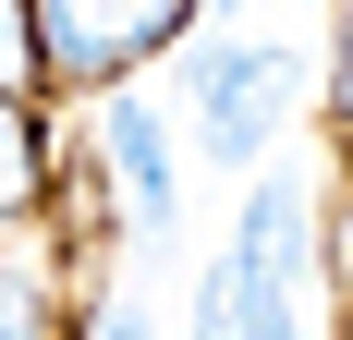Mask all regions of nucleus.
I'll return each instance as SVG.
<instances>
[{
    "label": "nucleus",
    "mask_w": 353,
    "mask_h": 340,
    "mask_svg": "<svg viewBox=\"0 0 353 340\" xmlns=\"http://www.w3.org/2000/svg\"><path fill=\"white\" fill-rule=\"evenodd\" d=\"M208 0H25V61L37 85H122L134 61L183 49Z\"/></svg>",
    "instance_id": "f257e3e1"
},
{
    "label": "nucleus",
    "mask_w": 353,
    "mask_h": 340,
    "mask_svg": "<svg viewBox=\"0 0 353 340\" xmlns=\"http://www.w3.org/2000/svg\"><path fill=\"white\" fill-rule=\"evenodd\" d=\"M292 85H305V61L268 49V36H195V61H183L195 146H208L219 170H256L268 134H281V98H292Z\"/></svg>",
    "instance_id": "f03ea898"
},
{
    "label": "nucleus",
    "mask_w": 353,
    "mask_h": 340,
    "mask_svg": "<svg viewBox=\"0 0 353 340\" xmlns=\"http://www.w3.org/2000/svg\"><path fill=\"white\" fill-rule=\"evenodd\" d=\"M110 170H122V195H134V231L159 243V231H171V206H183V170H171V122H159L146 98L110 109Z\"/></svg>",
    "instance_id": "7ed1b4c3"
},
{
    "label": "nucleus",
    "mask_w": 353,
    "mask_h": 340,
    "mask_svg": "<svg viewBox=\"0 0 353 340\" xmlns=\"http://www.w3.org/2000/svg\"><path fill=\"white\" fill-rule=\"evenodd\" d=\"M61 328V292H49V255L0 243V340H49Z\"/></svg>",
    "instance_id": "20e7f679"
},
{
    "label": "nucleus",
    "mask_w": 353,
    "mask_h": 340,
    "mask_svg": "<svg viewBox=\"0 0 353 340\" xmlns=\"http://www.w3.org/2000/svg\"><path fill=\"white\" fill-rule=\"evenodd\" d=\"M37 206V109L0 85V219H25Z\"/></svg>",
    "instance_id": "39448f33"
},
{
    "label": "nucleus",
    "mask_w": 353,
    "mask_h": 340,
    "mask_svg": "<svg viewBox=\"0 0 353 340\" xmlns=\"http://www.w3.org/2000/svg\"><path fill=\"white\" fill-rule=\"evenodd\" d=\"M195 340H244V304H232V268L208 255V279H195Z\"/></svg>",
    "instance_id": "423d86ee"
},
{
    "label": "nucleus",
    "mask_w": 353,
    "mask_h": 340,
    "mask_svg": "<svg viewBox=\"0 0 353 340\" xmlns=\"http://www.w3.org/2000/svg\"><path fill=\"white\" fill-rule=\"evenodd\" d=\"M85 340H146V316H134V304H98V316H85Z\"/></svg>",
    "instance_id": "0eeeda50"
},
{
    "label": "nucleus",
    "mask_w": 353,
    "mask_h": 340,
    "mask_svg": "<svg viewBox=\"0 0 353 340\" xmlns=\"http://www.w3.org/2000/svg\"><path fill=\"white\" fill-rule=\"evenodd\" d=\"M329 109L353 122V12H341V61H329Z\"/></svg>",
    "instance_id": "6e6552de"
},
{
    "label": "nucleus",
    "mask_w": 353,
    "mask_h": 340,
    "mask_svg": "<svg viewBox=\"0 0 353 340\" xmlns=\"http://www.w3.org/2000/svg\"><path fill=\"white\" fill-rule=\"evenodd\" d=\"M208 12H244V0H208Z\"/></svg>",
    "instance_id": "1a4fd4ad"
}]
</instances>
